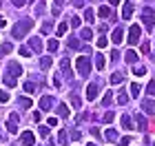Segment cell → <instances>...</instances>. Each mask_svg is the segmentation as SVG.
I'll list each match as a JSON object with an SVG mask.
<instances>
[{
	"instance_id": "1",
	"label": "cell",
	"mask_w": 155,
	"mask_h": 146,
	"mask_svg": "<svg viewBox=\"0 0 155 146\" xmlns=\"http://www.w3.org/2000/svg\"><path fill=\"white\" fill-rule=\"evenodd\" d=\"M31 27H33V20H31V18H25L22 22H18V24L11 29V36H13V38H25L27 33L31 31Z\"/></svg>"
},
{
	"instance_id": "2",
	"label": "cell",
	"mask_w": 155,
	"mask_h": 146,
	"mask_svg": "<svg viewBox=\"0 0 155 146\" xmlns=\"http://www.w3.org/2000/svg\"><path fill=\"white\" fill-rule=\"evenodd\" d=\"M75 64H78V73H80L82 78H87L91 73V58L89 55H80V58L75 60Z\"/></svg>"
},
{
	"instance_id": "3",
	"label": "cell",
	"mask_w": 155,
	"mask_h": 146,
	"mask_svg": "<svg viewBox=\"0 0 155 146\" xmlns=\"http://www.w3.org/2000/svg\"><path fill=\"white\" fill-rule=\"evenodd\" d=\"M142 20H144V29L146 31H153V24H155V16H153V9L146 7L142 11Z\"/></svg>"
},
{
	"instance_id": "4",
	"label": "cell",
	"mask_w": 155,
	"mask_h": 146,
	"mask_svg": "<svg viewBox=\"0 0 155 146\" xmlns=\"http://www.w3.org/2000/svg\"><path fill=\"white\" fill-rule=\"evenodd\" d=\"M140 33H142L140 24H133L131 29H129V42H131V44H137V40H140Z\"/></svg>"
},
{
	"instance_id": "5",
	"label": "cell",
	"mask_w": 155,
	"mask_h": 146,
	"mask_svg": "<svg viewBox=\"0 0 155 146\" xmlns=\"http://www.w3.org/2000/svg\"><path fill=\"white\" fill-rule=\"evenodd\" d=\"M20 142H22L25 146H33L36 144V135H33L31 131H25V133L20 135Z\"/></svg>"
},
{
	"instance_id": "6",
	"label": "cell",
	"mask_w": 155,
	"mask_h": 146,
	"mask_svg": "<svg viewBox=\"0 0 155 146\" xmlns=\"http://www.w3.org/2000/svg\"><path fill=\"white\" fill-rule=\"evenodd\" d=\"M95 97H97V84H95V82H91V84L87 86V100L93 102Z\"/></svg>"
},
{
	"instance_id": "7",
	"label": "cell",
	"mask_w": 155,
	"mask_h": 146,
	"mask_svg": "<svg viewBox=\"0 0 155 146\" xmlns=\"http://www.w3.org/2000/svg\"><path fill=\"white\" fill-rule=\"evenodd\" d=\"M7 131L9 133H18V113H13L9 117V124H7Z\"/></svg>"
},
{
	"instance_id": "8",
	"label": "cell",
	"mask_w": 155,
	"mask_h": 146,
	"mask_svg": "<svg viewBox=\"0 0 155 146\" xmlns=\"http://www.w3.org/2000/svg\"><path fill=\"white\" fill-rule=\"evenodd\" d=\"M7 69H9V75H13V78L22 73V67H20L18 62H9V67H7Z\"/></svg>"
},
{
	"instance_id": "9",
	"label": "cell",
	"mask_w": 155,
	"mask_h": 146,
	"mask_svg": "<svg viewBox=\"0 0 155 146\" xmlns=\"http://www.w3.org/2000/svg\"><path fill=\"white\" fill-rule=\"evenodd\" d=\"M111 40H113V44H120L124 40V31H122V27H117V29L113 31V36H111Z\"/></svg>"
},
{
	"instance_id": "10",
	"label": "cell",
	"mask_w": 155,
	"mask_h": 146,
	"mask_svg": "<svg viewBox=\"0 0 155 146\" xmlns=\"http://www.w3.org/2000/svg\"><path fill=\"white\" fill-rule=\"evenodd\" d=\"M29 47H31V51L40 53V51H42V40H40V38H31V40H29Z\"/></svg>"
},
{
	"instance_id": "11",
	"label": "cell",
	"mask_w": 155,
	"mask_h": 146,
	"mask_svg": "<svg viewBox=\"0 0 155 146\" xmlns=\"http://www.w3.org/2000/svg\"><path fill=\"white\" fill-rule=\"evenodd\" d=\"M142 109H144L149 115H155V102H153V100H144V102H142Z\"/></svg>"
},
{
	"instance_id": "12",
	"label": "cell",
	"mask_w": 155,
	"mask_h": 146,
	"mask_svg": "<svg viewBox=\"0 0 155 146\" xmlns=\"http://www.w3.org/2000/svg\"><path fill=\"white\" fill-rule=\"evenodd\" d=\"M120 122H122V128H124V131H131V128H135V126H133V120H131L129 115H122V117H120Z\"/></svg>"
},
{
	"instance_id": "13",
	"label": "cell",
	"mask_w": 155,
	"mask_h": 146,
	"mask_svg": "<svg viewBox=\"0 0 155 146\" xmlns=\"http://www.w3.org/2000/svg\"><path fill=\"white\" fill-rule=\"evenodd\" d=\"M51 104H53V97H51V95H45V97L40 100V109H42V111H49Z\"/></svg>"
},
{
	"instance_id": "14",
	"label": "cell",
	"mask_w": 155,
	"mask_h": 146,
	"mask_svg": "<svg viewBox=\"0 0 155 146\" xmlns=\"http://www.w3.org/2000/svg\"><path fill=\"white\" fill-rule=\"evenodd\" d=\"M131 16H133V5H131V2H126V5H124V9H122V18H124V20H129Z\"/></svg>"
},
{
	"instance_id": "15",
	"label": "cell",
	"mask_w": 155,
	"mask_h": 146,
	"mask_svg": "<svg viewBox=\"0 0 155 146\" xmlns=\"http://www.w3.org/2000/svg\"><path fill=\"white\" fill-rule=\"evenodd\" d=\"M124 60L129 62V64H135V62H137V53L135 51H126L124 53Z\"/></svg>"
},
{
	"instance_id": "16",
	"label": "cell",
	"mask_w": 155,
	"mask_h": 146,
	"mask_svg": "<svg viewBox=\"0 0 155 146\" xmlns=\"http://www.w3.org/2000/svg\"><path fill=\"white\" fill-rule=\"evenodd\" d=\"M135 122H137V128H142V131L149 126V124H146V117H144L142 113H137V115H135Z\"/></svg>"
},
{
	"instance_id": "17",
	"label": "cell",
	"mask_w": 155,
	"mask_h": 146,
	"mask_svg": "<svg viewBox=\"0 0 155 146\" xmlns=\"http://www.w3.org/2000/svg\"><path fill=\"white\" fill-rule=\"evenodd\" d=\"M2 82H5L7 86H16V78L9 75V73H2Z\"/></svg>"
},
{
	"instance_id": "18",
	"label": "cell",
	"mask_w": 155,
	"mask_h": 146,
	"mask_svg": "<svg viewBox=\"0 0 155 146\" xmlns=\"http://www.w3.org/2000/svg\"><path fill=\"white\" fill-rule=\"evenodd\" d=\"M104 64H107V60H104V55H95V69L97 71H102Z\"/></svg>"
},
{
	"instance_id": "19",
	"label": "cell",
	"mask_w": 155,
	"mask_h": 146,
	"mask_svg": "<svg viewBox=\"0 0 155 146\" xmlns=\"http://www.w3.org/2000/svg\"><path fill=\"white\" fill-rule=\"evenodd\" d=\"M51 62H53V60H51V58H49V55H45V58H42V60H40V69H42V71H47V69H49V67H51Z\"/></svg>"
},
{
	"instance_id": "20",
	"label": "cell",
	"mask_w": 155,
	"mask_h": 146,
	"mask_svg": "<svg viewBox=\"0 0 155 146\" xmlns=\"http://www.w3.org/2000/svg\"><path fill=\"white\" fill-rule=\"evenodd\" d=\"M124 80V73H113V75H111V84H120V82H122Z\"/></svg>"
},
{
	"instance_id": "21",
	"label": "cell",
	"mask_w": 155,
	"mask_h": 146,
	"mask_svg": "<svg viewBox=\"0 0 155 146\" xmlns=\"http://www.w3.org/2000/svg\"><path fill=\"white\" fill-rule=\"evenodd\" d=\"M67 29H69V24H67V22H62V24L58 27V31H55V36H58V38H62V36L67 33Z\"/></svg>"
},
{
	"instance_id": "22",
	"label": "cell",
	"mask_w": 155,
	"mask_h": 146,
	"mask_svg": "<svg viewBox=\"0 0 155 146\" xmlns=\"http://www.w3.org/2000/svg\"><path fill=\"white\" fill-rule=\"evenodd\" d=\"M104 137H107V140H109V142H115V140H117V133H115V131H113V128H109V131H107V133H104Z\"/></svg>"
},
{
	"instance_id": "23",
	"label": "cell",
	"mask_w": 155,
	"mask_h": 146,
	"mask_svg": "<svg viewBox=\"0 0 155 146\" xmlns=\"http://www.w3.org/2000/svg\"><path fill=\"white\" fill-rule=\"evenodd\" d=\"M58 115L60 117H67L69 115V106H67V104H60V106H58Z\"/></svg>"
},
{
	"instance_id": "24",
	"label": "cell",
	"mask_w": 155,
	"mask_h": 146,
	"mask_svg": "<svg viewBox=\"0 0 155 146\" xmlns=\"http://www.w3.org/2000/svg\"><path fill=\"white\" fill-rule=\"evenodd\" d=\"M80 36H82V40H91V38H93V31H91V29H82Z\"/></svg>"
},
{
	"instance_id": "25",
	"label": "cell",
	"mask_w": 155,
	"mask_h": 146,
	"mask_svg": "<svg viewBox=\"0 0 155 146\" xmlns=\"http://www.w3.org/2000/svg\"><path fill=\"white\" fill-rule=\"evenodd\" d=\"M47 47H49V51H58V47H60V44H58V38L49 40V44H47Z\"/></svg>"
},
{
	"instance_id": "26",
	"label": "cell",
	"mask_w": 155,
	"mask_h": 146,
	"mask_svg": "<svg viewBox=\"0 0 155 146\" xmlns=\"http://www.w3.org/2000/svg\"><path fill=\"white\" fill-rule=\"evenodd\" d=\"M97 13H100L102 18H111V9H109V7H100V11H97Z\"/></svg>"
},
{
	"instance_id": "27",
	"label": "cell",
	"mask_w": 155,
	"mask_h": 146,
	"mask_svg": "<svg viewBox=\"0 0 155 146\" xmlns=\"http://www.w3.org/2000/svg\"><path fill=\"white\" fill-rule=\"evenodd\" d=\"M18 104H20V106H25V109H29L31 106V100H29V97H20Z\"/></svg>"
},
{
	"instance_id": "28",
	"label": "cell",
	"mask_w": 155,
	"mask_h": 146,
	"mask_svg": "<svg viewBox=\"0 0 155 146\" xmlns=\"http://www.w3.org/2000/svg\"><path fill=\"white\" fill-rule=\"evenodd\" d=\"M95 44H97V49H104V47L109 44V40L104 38V36H102V38H97V42H95Z\"/></svg>"
},
{
	"instance_id": "29",
	"label": "cell",
	"mask_w": 155,
	"mask_h": 146,
	"mask_svg": "<svg viewBox=\"0 0 155 146\" xmlns=\"http://www.w3.org/2000/svg\"><path fill=\"white\" fill-rule=\"evenodd\" d=\"M84 18H87L89 22H93V18H95V13H93V9H87V11H84Z\"/></svg>"
},
{
	"instance_id": "30",
	"label": "cell",
	"mask_w": 155,
	"mask_h": 146,
	"mask_svg": "<svg viewBox=\"0 0 155 146\" xmlns=\"http://www.w3.org/2000/svg\"><path fill=\"white\" fill-rule=\"evenodd\" d=\"M69 24H71V27H80V18H78V16H71V18H69Z\"/></svg>"
},
{
	"instance_id": "31",
	"label": "cell",
	"mask_w": 155,
	"mask_h": 146,
	"mask_svg": "<svg viewBox=\"0 0 155 146\" xmlns=\"http://www.w3.org/2000/svg\"><path fill=\"white\" fill-rule=\"evenodd\" d=\"M131 95H133V97L140 95V84H131Z\"/></svg>"
},
{
	"instance_id": "32",
	"label": "cell",
	"mask_w": 155,
	"mask_h": 146,
	"mask_svg": "<svg viewBox=\"0 0 155 146\" xmlns=\"http://www.w3.org/2000/svg\"><path fill=\"white\" fill-rule=\"evenodd\" d=\"M25 91H27V93H33V91H36V84H33V82H27V84H25Z\"/></svg>"
},
{
	"instance_id": "33",
	"label": "cell",
	"mask_w": 155,
	"mask_h": 146,
	"mask_svg": "<svg viewBox=\"0 0 155 146\" xmlns=\"http://www.w3.org/2000/svg\"><path fill=\"white\" fill-rule=\"evenodd\" d=\"M58 140H60V144H64V146H67V131H60Z\"/></svg>"
},
{
	"instance_id": "34",
	"label": "cell",
	"mask_w": 155,
	"mask_h": 146,
	"mask_svg": "<svg viewBox=\"0 0 155 146\" xmlns=\"http://www.w3.org/2000/svg\"><path fill=\"white\" fill-rule=\"evenodd\" d=\"M113 117H115V113H113V111H107V113H104V122H111Z\"/></svg>"
},
{
	"instance_id": "35",
	"label": "cell",
	"mask_w": 155,
	"mask_h": 146,
	"mask_svg": "<svg viewBox=\"0 0 155 146\" xmlns=\"http://www.w3.org/2000/svg\"><path fill=\"white\" fill-rule=\"evenodd\" d=\"M69 47H71V49H80V40H69Z\"/></svg>"
},
{
	"instance_id": "36",
	"label": "cell",
	"mask_w": 155,
	"mask_h": 146,
	"mask_svg": "<svg viewBox=\"0 0 155 146\" xmlns=\"http://www.w3.org/2000/svg\"><path fill=\"white\" fill-rule=\"evenodd\" d=\"M60 67H62V71L69 75V60H62V62H60Z\"/></svg>"
},
{
	"instance_id": "37",
	"label": "cell",
	"mask_w": 155,
	"mask_h": 146,
	"mask_svg": "<svg viewBox=\"0 0 155 146\" xmlns=\"http://www.w3.org/2000/svg\"><path fill=\"white\" fill-rule=\"evenodd\" d=\"M126 102H129V95H126V93H122L117 97V104H126Z\"/></svg>"
},
{
	"instance_id": "38",
	"label": "cell",
	"mask_w": 155,
	"mask_h": 146,
	"mask_svg": "<svg viewBox=\"0 0 155 146\" xmlns=\"http://www.w3.org/2000/svg\"><path fill=\"white\" fill-rule=\"evenodd\" d=\"M71 104H73L75 109H80V97H78V95H71Z\"/></svg>"
},
{
	"instance_id": "39",
	"label": "cell",
	"mask_w": 155,
	"mask_h": 146,
	"mask_svg": "<svg viewBox=\"0 0 155 146\" xmlns=\"http://www.w3.org/2000/svg\"><path fill=\"white\" fill-rule=\"evenodd\" d=\"M146 93H149V95H155V82H151V84L146 86Z\"/></svg>"
},
{
	"instance_id": "40",
	"label": "cell",
	"mask_w": 155,
	"mask_h": 146,
	"mask_svg": "<svg viewBox=\"0 0 155 146\" xmlns=\"http://www.w3.org/2000/svg\"><path fill=\"white\" fill-rule=\"evenodd\" d=\"M7 100H9V93H7V91H2V89H0V102H7Z\"/></svg>"
},
{
	"instance_id": "41",
	"label": "cell",
	"mask_w": 155,
	"mask_h": 146,
	"mask_svg": "<svg viewBox=\"0 0 155 146\" xmlns=\"http://www.w3.org/2000/svg\"><path fill=\"white\" fill-rule=\"evenodd\" d=\"M144 73H146V69H144V67H135V75H140V78H142Z\"/></svg>"
},
{
	"instance_id": "42",
	"label": "cell",
	"mask_w": 155,
	"mask_h": 146,
	"mask_svg": "<svg viewBox=\"0 0 155 146\" xmlns=\"http://www.w3.org/2000/svg\"><path fill=\"white\" fill-rule=\"evenodd\" d=\"M38 133H40L42 137H47V135H49V128H47V126H40V128H38Z\"/></svg>"
},
{
	"instance_id": "43",
	"label": "cell",
	"mask_w": 155,
	"mask_h": 146,
	"mask_svg": "<svg viewBox=\"0 0 155 146\" xmlns=\"http://www.w3.org/2000/svg\"><path fill=\"white\" fill-rule=\"evenodd\" d=\"M111 100H113V97H111V93H107V95H104V100H102V102H104V106H109V104H111Z\"/></svg>"
},
{
	"instance_id": "44",
	"label": "cell",
	"mask_w": 155,
	"mask_h": 146,
	"mask_svg": "<svg viewBox=\"0 0 155 146\" xmlns=\"http://www.w3.org/2000/svg\"><path fill=\"white\" fill-rule=\"evenodd\" d=\"M49 31H51V22H45L42 24V33H49Z\"/></svg>"
},
{
	"instance_id": "45",
	"label": "cell",
	"mask_w": 155,
	"mask_h": 146,
	"mask_svg": "<svg viewBox=\"0 0 155 146\" xmlns=\"http://www.w3.org/2000/svg\"><path fill=\"white\" fill-rule=\"evenodd\" d=\"M131 144V137H122V140H120V146H129Z\"/></svg>"
},
{
	"instance_id": "46",
	"label": "cell",
	"mask_w": 155,
	"mask_h": 146,
	"mask_svg": "<svg viewBox=\"0 0 155 146\" xmlns=\"http://www.w3.org/2000/svg\"><path fill=\"white\" fill-rule=\"evenodd\" d=\"M47 124H49V126H58V120H55V117H49Z\"/></svg>"
},
{
	"instance_id": "47",
	"label": "cell",
	"mask_w": 155,
	"mask_h": 146,
	"mask_svg": "<svg viewBox=\"0 0 155 146\" xmlns=\"http://www.w3.org/2000/svg\"><path fill=\"white\" fill-rule=\"evenodd\" d=\"M9 51H11V44L5 42V44H2V53H9Z\"/></svg>"
},
{
	"instance_id": "48",
	"label": "cell",
	"mask_w": 155,
	"mask_h": 146,
	"mask_svg": "<svg viewBox=\"0 0 155 146\" xmlns=\"http://www.w3.org/2000/svg\"><path fill=\"white\" fill-rule=\"evenodd\" d=\"M149 51H151V44L144 42V44H142V53H149Z\"/></svg>"
},
{
	"instance_id": "49",
	"label": "cell",
	"mask_w": 155,
	"mask_h": 146,
	"mask_svg": "<svg viewBox=\"0 0 155 146\" xmlns=\"http://www.w3.org/2000/svg\"><path fill=\"white\" fill-rule=\"evenodd\" d=\"M11 2L16 5V7H22V5H27V0H11Z\"/></svg>"
},
{
	"instance_id": "50",
	"label": "cell",
	"mask_w": 155,
	"mask_h": 146,
	"mask_svg": "<svg viewBox=\"0 0 155 146\" xmlns=\"http://www.w3.org/2000/svg\"><path fill=\"white\" fill-rule=\"evenodd\" d=\"M73 7H78V9H80V7H84V0H73Z\"/></svg>"
},
{
	"instance_id": "51",
	"label": "cell",
	"mask_w": 155,
	"mask_h": 146,
	"mask_svg": "<svg viewBox=\"0 0 155 146\" xmlns=\"http://www.w3.org/2000/svg\"><path fill=\"white\" fill-rule=\"evenodd\" d=\"M62 5H67V0H55L53 7H60V9H62Z\"/></svg>"
},
{
	"instance_id": "52",
	"label": "cell",
	"mask_w": 155,
	"mask_h": 146,
	"mask_svg": "<svg viewBox=\"0 0 155 146\" xmlns=\"http://www.w3.org/2000/svg\"><path fill=\"white\" fill-rule=\"evenodd\" d=\"M20 53H22V55H29L31 51H29V49H27V47H20Z\"/></svg>"
},
{
	"instance_id": "53",
	"label": "cell",
	"mask_w": 155,
	"mask_h": 146,
	"mask_svg": "<svg viewBox=\"0 0 155 146\" xmlns=\"http://www.w3.org/2000/svg\"><path fill=\"white\" fill-rule=\"evenodd\" d=\"M5 24H7V20H5V16H0V29H5Z\"/></svg>"
},
{
	"instance_id": "54",
	"label": "cell",
	"mask_w": 155,
	"mask_h": 146,
	"mask_svg": "<svg viewBox=\"0 0 155 146\" xmlns=\"http://www.w3.org/2000/svg\"><path fill=\"white\" fill-rule=\"evenodd\" d=\"M109 2H111V5H117V2H120V0H109Z\"/></svg>"
},
{
	"instance_id": "55",
	"label": "cell",
	"mask_w": 155,
	"mask_h": 146,
	"mask_svg": "<svg viewBox=\"0 0 155 146\" xmlns=\"http://www.w3.org/2000/svg\"><path fill=\"white\" fill-rule=\"evenodd\" d=\"M89 146H97V144H89Z\"/></svg>"
}]
</instances>
